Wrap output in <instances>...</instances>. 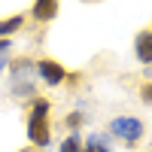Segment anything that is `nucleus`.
I'll list each match as a JSON object with an SVG mask.
<instances>
[{
	"label": "nucleus",
	"instance_id": "423d86ee",
	"mask_svg": "<svg viewBox=\"0 0 152 152\" xmlns=\"http://www.w3.org/2000/svg\"><path fill=\"white\" fill-rule=\"evenodd\" d=\"M28 116H34V119H49V116H52V100H49V97H43V94L31 97Z\"/></svg>",
	"mask_w": 152,
	"mask_h": 152
},
{
	"label": "nucleus",
	"instance_id": "4468645a",
	"mask_svg": "<svg viewBox=\"0 0 152 152\" xmlns=\"http://www.w3.org/2000/svg\"><path fill=\"white\" fill-rule=\"evenodd\" d=\"M143 76H146V82H152V67H149V70H146Z\"/></svg>",
	"mask_w": 152,
	"mask_h": 152
},
{
	"label": "nucleus",
	"instance_id": "6e6552de",
	"mask_svg": "<svg viewBox=\"0 0 152 152\" xmlns=\"http://www.w3.org/2000/svg\"><path fill=\"white\" fill-rule=\"evenodd\" d=\"M12 94L15 97H37V85L28 79H12Z\"/></svg>",
	"mask_w": 152,
	"mask_h": 152
},
{
	"label": "nucleus",
	"instance_id": "7ed1b4c3",
	"mask_svg": "<svg viewBox=\"0 0 152 152\" xmlns=\"http://www.w3.org/2000/svg\"><path fill=\"white\" fill-rule=\"evenodd\" d=\"M28 140H31V146H37V149H46V146H49V140H52V125H49V119H34V116H28Z\"/></svg>",
	"mask_w": 152,
	"mask_h": 152
},
{
	"label": "nucleus",
	"instance_id": "6ab92c4d",
	"mask_svg": "<svg viewBox=\"0 0 152 152\" xmlns=\"http://www.w3.org/2000/svg\"><path fill=\"white\" fill-rule=\"evenodd\" d=\"M149 31H152V28H149Z\"/></svg>",
	"mask_w": 152,
	"mask_h": 152
},
{
	"label": "nucleus",
	"instance_id": "39448f33",
	"mask_svg": "<svg viewBox=\"0 0 152 152\" xmlns=\"http://www.w3.org/2000/svg\"><path fill=\"white\" fill-rule=\"evenodd\" d=\"M134 55H137V61L143 67L152 64V31H140L134 37Z\"/></svg>",
	"mask_w": 152,
	"mask_h": 152
},
{
	"label": "nucleus",
	"instance_id": "ddd939ff",
	"mask_svg": "<svg viewBox=\"0 0 152 152\" xmlns=\"http://www.w3.org/2000/svg\"><path fill=\"white\" fill-rule=\"evenodd\" d=\"M9 52V37H0V55Z\"/></svg>",
	"mask_w": 152,
	"mask_h": 152
},
{
	"label": "nucleus",
	"instance_id": "f257e3e1",
	"mask_svg": "<svg viewBox=\"0 0 152 152\" xmlns=\"http://www.w3.org/2000/svg\"><path fill=\"white\" fill-rule=\"evenodd\" d=\"M107 134L116 137V140L125 143V146H137L143 140V134H146V125H143V119H137V116H116V119H110Z\"/></svg>",
	"mask_w": 152,
	"mask_h": 152
},
{
	"label": "nucleus",
	"instance_id": "20e7f679",
	"mask_svg": "<svg viewBox=\"0 0 152 152\" xmlns=\"http://www.w3.org/2000/svg\"><path fill=\"white\" fill-rule=\"evenodd\" d=\"M58 9H61L58 0H34V6H31V18L40 21V24H49V21L58 15Z\"/></svg>",
	"mask_w": 152,
	"mask_h": 152
},
{
	"label": "nucleus",
	"instance_id": "9d476101",
	"mask_svg": "<svg viewBox=\"0 0 152 152\" xmlns=\"http://www.w3.org/2000/svg\"><path fill=\"white\" fill-rule=\"evenodd\" d=\"M82 149V137H79V131H70L64 140H61V152H79Z\"/></svg>",
	"mask_w": 152,
	"mask_h": 152
},
{
	"label": "nucleus",
	"instance_id": "dca6fc26",
	"mask_svg": "<svg viewBox=\"0 0 152 152\" xmlns=\"http://www.w3.org/2000/svg\"><path fill=\"white\" fill-rule=\"evenodd\" d=\"M21 152H40V149H37V146H28V149H21Z\"/></svg>",
	"mask_w": 152,
	"mask_h": 152
},
{
	"label": "nucleus",
	"instance_id": "1a4fd4ad",
	"mask_svg": "<svg viewBox=\"0 0 152 152\" xmlns=\"http://www.w3.org/2000/svg\"><path fill=\"white\" fill-rule=\"evenodd\" d=\"M88 149L91 152H113L110 149V134H91L88 137Z\"/></svg>",
	"mask_w": 152,
	"mask_h": 152
},
{
	"label": "nucleus",
	"instance_id": "f8f14e48",
	"mask_svg": "<svg viewBox=\"0 0 152 152\" xmlns=\"http://www.w3.org/2000/svg\"><path fill=\"white\" fill-rule=\"evenodd\" d=\"M140 100H143V104H152V82L140 85Z\"/></svg>",
	"mask_w": 152,
	"mask_h": 152
},
{
	"label": "nucleus",
	"instance_id": "f03ea898",
	"mask_svg": "<svg viewBox=\"0 0 152 152\" xmlns=\"http://www.w3.org/2000/svg\"><path fill=\"white\" fill-rule=\"evenodd\" d=\"M37 76H40L49 88H58V85H67L70 70L64 64H58L55 58H37Z\"/></svg>",
	"mask_w": 152,
	"mask_h": 152
},
{
	"label": "nucleus",
	"instance_id": "2eb2a0df",
	"mask_svg": "<svg viewBox=\"0 0 152 152\" xmlns=\"http://www.w3.org/2000/svg\"><path fill=\"white\" fill-rule=\"evenodd\" d=\"M6 64H9V58H0V70H3V67H6Z\"/></svg>",
	"mask_w": 152,
	"mask_h": 152
},
{
	"label": "nucleus",
	"instance_id": "9b49d317",
	"mask_svg": "<svg viewBox=\"0 0 152 152\" xmlns=\"http://www.w3.org/2000/svg\"><path fill=\"white\" fill-rule=\"evenodd\" d=\"M85 110H73V113H67V119H64V125H67V128L70 131H79L82 128V125H85Z\"/></svg>",
	"mask_w": 152,
	"mask_h": 152
},
{
	"label": "nucleus",
	"instance_id": "f3484780",
	"mask_svg": "<svg viewBox=\"0 0 152 152\" xmlns=\"http://www.w3.org/2000/svg\"><path fill=\"white\" fill-rule=\"evenodd\" d=\"M79 152H91V149H88V146H82V149H79Z\"/></svg>",
	"mask_w": 152,
	"mask_h": 152
},
{
	"label": "nucleus",
	"instance_id": "0eeeda50",
	"mask_svg": "<svg viewBox=\"0 0 152 152\" xmlns=\"http://www.w3.org/2000/svg\"><path fill=\"white\" fill-rule=\"evenodd\" d=\"M24 21H28V15H21V12H15V15H9L0 21V37H12V34H18L24 28Z\"/></svg>",
	"mask_w": 152,
	"mask_h": 152
},
{
	"label": "nucleus",
	"instance_id": "a211bd4d",
	"mask_svg": "<svg viewBox=\"0 0 152 152\" xmlns=\"http://www.w3.org/2000/svg\"><path fill=\"white\" fill-rule=\"evenodd\" d=\"M82 3H97V0H82Z\"/></svg>",
	"mask_w": 152,
	"mask_h": 152
}]
</instances>
